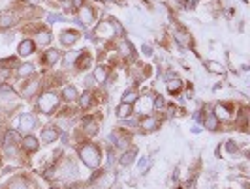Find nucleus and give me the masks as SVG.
Instances as JSON below:
<instances>
[{
    "label": "nucleus",
    "mask_w": 250,
    "mask_h": 189,
    "mask_svg": "<svg viewBox=\"0 0 250 189\" xmlns=\"http://www.w3.org/2000/svg\"><path fill=\"white\" fill-rule=\"evenodd\" d=\"M136 155H138V148L130 146V148H126L125 152H121L117 155V165L123 167V169H128V167H132V165L136 163Z\"/></svg>",
    "instance_id": "nucleus-24"
},
{
    "label": "nucleus",
    "mask_w": 250,
    "mask_h": 189,
    "mask_svg": "<svg viewBox=\"0 0 250 189\" xmlns=\"http://www.w3.org/2000/svg\"><path fill=\"white\" fill-rule=\"evenodd\" d=\"M34 43L36 47H49L51 41H53V34L47 26H34Z\"/></svg>",
    "instance_id": "nucleus-19"
},
{
    "label": "nucleus",
    "mask_w": 250,
    "mask_h": 189,
    "mask_svg": "<svg viewBox=\"0 0 250 189\" xmlns=\"http://www.w3.org/2000/svg\"><path fill=\"white\" fill-rule=\"evenodd\" d=\"M13 75L17 77V79H21V81H25V79H30V77L38 75V68L36 64L32 62H19L15 68H13Z\"/></svg>",
    "instance_id": "nucleus-18"
},
{
    "label": "nucleus",
    "mask_w": 250,
    "mask_h": 189,
    "mask_svg": "<svg viewBox=\"0 0 250 189\" xmlns=\"http://www.w3.org/2000/svg\"><path fill=\"white\" fill-rule=\"evenodd\" d=\"M224 150L228 152L229 155H239L241 148H239V142L235 139H228L224 142Z\"/></svg>",
    "instance_id": "nucleus-38"
},
{
    "label": "nucleus",
    "mask_w": 250,
    "mask_h": 189,
    "mask_svg": "<svg viewBox=\"0 0 250 189\" xmlns=\"http://www.w3.org/2000/svg\"><path fill=\"white\" fill-rule=\"evenodd\" d=\"M139 94H141V92L138 90V86H136V85H132L130 88H126L125 92H123V96H121V101H123V103H128V105H134V103L138 101Z\"/></svg>",
    "instance_id": "nucleus-31"
},
{
    "label": "nucleus",
    "mask_w": 250,
    "mask_h": 189,
    "mask_svg": "<svg viewBox=\"0 0 250 189\" xmlns=\"http://www.w3.org/2000/svg\"><path fill=\"white\" fill-rule=\"evenodd\" d=\"M183 2H185V6H187V8H194V6L198 4V0H183Z\"/></svg>",
    "instance_id": "nucleus-46"
},
{
    "label": "nucleus",
    "mask_w": 250,
    "mask_h": 189,
    "mask_svg": "<svg viewBox=\"0 0 250 189\" xmlns=\"http://www.w3.org/2000/svg\"><path fill=\"white\" fill-rule=\"evenodd\" d=\"M0 154H2V157H6V159H21V155H25L19 144H2Z\"/></svg>",
    "instance_id": "nucleus-28"
},
{
    "label": "nucleus",
    "mask_w": 250,
    "mask_h": 189,
    "mask_svg": "<svg viewBox=\"0 0 250 189\" xmlns=\"http://www.w3.org/2000/svg\"><path fill=\"white\" fill-rule=\"evenodd\" d=\"M183 90H185V81L181 79V77H173V79H169V81H166V92L169 94V96H181L183 94Z\"/></svg>",
    "instance_id": "nucleus-27"
},
{
    "label": "nucleus",
    "mask_w": 250,
    "mask_h": 189,
    "mask_svg": "<svg viewBox=\"0 0 250 189\" xmlns=\"http://www.w3.org/2000/svg\"><path fill=\"white\" fill-rule=\"evenodd\" d=\"M228 189H233V188H228Z\"/></svg>",
    "instance_id": "nucleus-52"
},
{
    "label": "nucleus",
    "mask_w": 250,
    "mask_h": 189,
    "mask_svg": "<svg viewBox=\"0 0 250 189\" xmlns=\"http://www.w3.org/2000/svg\"><path fill=\"white\" fill-rule=\"evenodd\" d=\"M23 139V135L15 129V127H6L4 131H2V140H4V144H19Z\"/></svg>",
    "instance_id": "nucleus-29"
},
{
    "label": "nucleus",
    "mask_w": 250,
    "mask_h": 189,
    "mask_svg": "<svg viewBox=\"0 0 250 189\" xmlns=\"http://www.w3.org/2000/svg\"><path fill=\"white\" fill-rule=\"evenodd\" d=\"M38 127V113L34 111H23L17 118V131L21 135H26V133H34V129Z\"/></svg>",
    "instance_id": "nucleus-4"
},
{
    "label": "nucleus",
    "mask_w": 250,
    "mask_h": 189,
    "mask_svg": "<svg viewBox=\"0 0 250 189\" xmlns=\"http://www.w3.org/2000/svg\"><path fill=\"white\" fill-rule=\"evenodd\" d=\"M81 51H83V49H72V51H66V52H62L64 66H66V68H74V64L77 62V58H79Z\"/></svg>",
    "instance_id": "nucleus-33"
},
{
    "label": "nucleus",
    "mask_w": 250,
    "mask_h": 189,
    "mask_svg": "<svg viewBox=\"0 0 250 189\" xmlns=\"http://www.w3.org/2000/svg\"><path fill=\"white\" fill-rule=\"evenodd\" d=\"M21 23V13L17 10H8L0 13V30H10Z\"/></svg>",
    "instance_id": "nucleus-16"
},
{
    "label": "nucleus",
    "mask_w": 250,
    "mask_h": 189,
    "mask_svg": "<svg viewBox=\"0 0 250 189\" xmlns=\"http://www.w3.org/2000/svg\"><path fill=\"white\" fill-rule=\"evenodd\" d=\"M192 133H201V127H192Z\"/></svg>",
    "instance_id": "nucleus-48"
},
{
    "label": "nucleus",
    "mask_w": 250,
    "mask_h": 189,
    "mask_svg": "<svg viewBox=\"0 0 250 189\" xmlns=\"http://www.w3.org/2000/svg\"><path fill=\"white\" fill-rule=\"evenodd\" d=\"M59 94H61V101L66 105H74L79 98V90L75 88V85H64L62 88L59 90Z\"/></svg>",
    "instance_id": "nucleus-25"
},
{
    "label": "nucleus",
    "mask_w": 250,
    "mask_h": 189,
    "mask_svg": "<svg viewBox=\"0 0 250 189\" xmlns=\"http://www.w3.org/2000/svg\"><path fill=\"white\" fill-rule=\"evenodd\" d=\"M21 2H25V4L28 6V8H38L42 0H21Z\"/></svg>",
    "instance_id": "nucleus-45"
},
{
    "label": "nucleus",
    "mask_w": 250,
    "mask_h": 189,
    "mask_svg": "<svg viewBox=\"0 0 250 189\" xmlns=\"http://www.w3.org/2000/svg\"><path fill=\"white\" fill-rule=\"evenodd\" d=\"M235 103L231 101H220V103H214L211 107V111L214 113V116L220 120V124L224 122H231L233 120V114H235Z\"/></svg>",
    "instance_id": "nucleus-6"
},
{
    "label": "nucleus",
    "mask_w": 250,
    "mask_h": 189,
    "mask_svg": "<svg viewBox=\"0 0 250 189\" xmlns=\"http://www.w3.org/2000/svg\"><path fill=\"white\" fill-rule=\"evenodd\" d=\"M166 105H167V101H166V98H164L162 94H154L152 96V113L162 114Z\"/></svg>",
    "instance_id": "nucleus-36"
},
{
    "label": "nucleus",
    "mask_w": 250,
    "mask_h": 189,
    "mask_svg": "<svg viewBox=\"0 0 250 189\" xmlns=\"http://www.w3.org/2000/svg\"><path fill=\"white\" fill-rule=\"evenodd\" d=\"M141 54L147 56V58H150V56L154 54V51H152V47H150L149 43H143V45H141Z\"/></svg>",
    "instance_id": "nucleus-44"
},
{
    "label": "nucleus",
    "mask_w": 250,
    "mask_h": 189,
    "mask_svg": "<svg viewBox=\"0 0 250 189\" xmlns=\"http://www.w3.org/2000/svg\"><path fill=\"white\" fill-rule=\"evenodd\" d=\"M160 126H162V118H160L156 113L139 116V122H138V131H139V133L149 135V133L158 131V129H160Z\"/></svg>",
    "instance_id": "nucleus-5"
},
{
    "label": "nucleus",
    "mask_w": 250,
    "mask_h": 189,
    "mask_svg": "<svg viewBox=\"0 0 250 189\" xmlns=\"http://www.w3.org/2000/svg\"><path fill=\"white\" fill-rule=\"evenodd\" d=\"M13 75V69L12 68H2L0 66V85H4V83H8Z\"/></svg>",
    "instance_id": "nucleus-41"
},
{
    "label": "nucleus",
    "mask_w": 250,
    "mask_h": 189,
    "mask_svg": "<svg viewBox=\"0 0 250 189\" xmlns=\"http://www.w3.org/2000/svg\"><path fill=\"white\" fill-rule=\"evenodd\" d=\"M2 189H36V188H34V184L25 174H15V176L10 178L6 182V186Z\"/></svg>",
    "instance_id": "nucleus-23"
},
{
    "label": "nucleus",
    "mask_w": 250,
    "mask_h": 189,
    "mask_svg": "<svg viewBox=\"0 0 250 189\" xmlns=\"http://www.w3.org/2000/svg\"><path fill=\"white\" fill-rule=\"evenodd\" d=\"M117 189H121V188H117Z\"/></svg>",
    "instance_id": "nucleus-53"
},
{
    "label": "nucleus",
    "mask_w": 250,
    "mask_h": 189,
    "mask_svg": "<svg viewBox=\"0 0 250 189\" xmlns=\"http://www.w3.org/2000/svg\"><path fill=\"white\" fill-rule=\"evenodd\" d=\"M102 174H104V169H102V167H98V169H92V174H90V176H88V180H87L88 188H90V186H92V184H94V182H96Z\"/></svg>",
    "instance_id": "nucleus-42"
},
{
    "label": "nucleus",
    "mask_w": 250,
    "mask_h": 189,
    "mask_svg": "<svg viewBox=\"0 0 250 189\" xmlns=\"http://www.w3.org/2000/svg\"><path fill=\"white\" fill-rule=\"evenodd\" d=\"M220 152H222V148H220V146H216V150H214V155H216V157H220Z\"/></svg>",
    "instance_id": "nucleus-47"
},
{
    "label": "nucleus",
    "mask_w": 250,
    "mask_h": 189,
    "mask_svg": "<svg viewBox=\"0 0 250 189\" xmlns=\"http://www.w3.org/2000/svg\"><path fill=\"white\" fill-rule=\"evenodd\" d=\"M2 144H4V140H2V133H0V148H2Z\"/></svg>",
    "instance_id": "nucleus-49"
},
{
    "label": "nucleus",
    "mask_w": 250,
    "mask_h": 189,
    "mask_svg": "<svg viewBox=\"0 0 250 189\" xmlns=\"http://www.w3.org/2000/svg\"><path fill=\"white\" fill-rule=\"evenodd\" d=\"M149 169H150V157L143 155V157L139 159V163H138L139 174H147V172H149Z\"/></svg>",
    "instance_id": "nucleus-39"
},
{
    "label": "nucleus",
    "mask_w": 250,
    "mask_h": 189,
    "mask_svg": "<svg viewBox=\"0 0 250 189\" xmlns=\"http://www.w3.org/2000/svg\"><path fill=\"white\" fill-rule=\"evenodd\" d=\"M0 167H2V154H0Z\"/></svg>",
    "instance_id": "nucleus-50"
},
{
    "label": "nucleus",
    "mask_w": 250,
    "mask_h": 189,
    "mask_svg": "<svg viewBox=\"0 0 250 189\" xmlns=\"http://www.w3.org/2000/svg\"><path fill=\"white\" fill-rule=\"evenodd\" d=\"M96 101H98V94H96V88H85L81 94H79V98H77V107H79V111H83V113H87L90 111L94 105H96Z\"/></svg>",
    "instance_id": "nucleus-10"
},
{
    "label": "nucleus",
    "mask_w": 250,
    "mask_h": 189,
    "mask_svg": "<svg viewBox=\"0 0 250 189\" xmlns=\"http://www.w3.org/2000/svg\"><path fill=\"white\" fill-rule=\"evenodd\" d=\"M43 88H45V83H43L42 77L34 75L30 77V79H25V83L21 86V92H19V98H23V100H34Z\"/></svg>",
    "instance_id": "nucleus-3"
},
{
    "label": "nucleus",
    "mask_w": 250,
    "mask_h": 189,
    "mask_svg": "<svg viewBox=\"0 0 250 189\" xmlns=\"http://www.w3.org/2000/svg\"><path fill=\"white\" fill-rule=\"evenodd\" d=\"M169 34H171V38H173V41H175L179 47H192V43H194L192 36L188 34L183 26L173 25L171 26V30H169Z\"/></svg>",
    "instance_id": "nucleus-14"
},
{
    "label": "nucleus",
    "mask_w": 250,
    "mask_h": 189,
    "mask_svg": "<svg viewBox=\"0 0 250 189\" xmlns=\"http://www.w3.org/2000/svg\"><path fill=\"white\" fill-rule=\"evenodd\" d=\"M115 52L123 58V60H128V62H136V58H138V54H136V47H134V43L130 41L128 38H119L115 41Z\"/></svg>",
    "instance_id": "nucleus-7"
},
{
    "label": "nucleus",
    "mask_w": 250,
    "mask_h": 189,
    "mask_svg": "<svg viewBox=\"0 0 250 189\" xmlns=\"http://www.w3.org/2000/svg\"><path fill=\"white\" fill-rule=\"evenodd\" d=\"M201 126H203V129H207V131H211V133H216V131H220L222 124H220V120L214 116L213 111L209 109V111L205 113V116H203V120H201Z\"/></svg>",
    "instance_id": "nucleus-26"
},
{
    "label": "nucleus",
    "mask_w": 250,
    "mask_h": 189,
    "mask_svg": "<svg viewBox=\"0 0 250 189\" xmlns=\"http://www.w3.org/2000/svg\"><path fill=\"white\" fill-rule=\"evenodd\" d=\"M205 69L209 71V73H213V75H224L226 71H228V68H226L222 62H216V60H205Z\"/></svg>",
    "instance_id": "nucleus-32"
},
{
    "label": "nucleus",
    "mask_w": 250,
    "mask_h": 189,
    "mask_svg": "<svg viewBox=\"0 0 250 189\" xmlns=\"http://www.w3.org/2000/svg\"><path fill=\"white\" fill-rule=\"evenodd\" d=\"M88 189H92V188H88Z\"/></svg>",
    "instance_id": "nucleus-54"
},
{
    "label": "nucleus",
    "mask_w": 250,
    "mask_h": 189,
    "mask_svg": "<svg viewBox=\"0 0 250 189\" xmlns=\"http://www.w3.org/2000/svg\"><path fill=\"white\" fill-rule=\"evenodd\" d=\"M75 152H77V157L79 161L88 167V169H98L102 167V161H104V148L98 142H92V140H83L75 146Z\"/></svg>",
    "instance_id": "nucleus-2"
},
{
    "label": "nucleus",
    "mask_w": 250,
    "mask_h": 189,
    "mask_svg": "<svg viewBox=\"0 0 250 189\" xmlns=\"http://www.w3.org/2000/svg\"><path fill=\"white\" fill-rule=\"evenodd\" d=\"M19 94H17V90L10 86V83H4V85H0V100L4 101H10V100H15Z\"/></svg>",
    "instance_id": "nucleus-34"
},
{
    "label": "nucleus",
    "mask_w": 250,
    "mask_h": 189,
    "mask_svg": "<svg viewBox=\"0 0 250 189\" xmlns=\"http://www.w3.org/2000/svg\"><path fill=\"white\" fill-rule=\"evenodd\" d=\"M92 81H94V85L98 86V88H104L105 85H109L111 83V68H109V64H96L94 68H92Z\"/></svg>",
    "instance_id": "nucleus-8"
},
{
    "label": "nucleus",
    "mask_w": 250,
    "mask_h": 189,
    "mask_svg": "<svg viewBox=\"0 0 250 189\" xmlns=\"http://www.w3.org/2000/svg\"><path fill=\"white\" fill-rule=\"evenodd\" d=\"M109 21V25H111L113 28V34H115V39H119V38H126V28L123 25H121V21L119 19H107Z\"/></svg>",
    "instance_id": "nucleus-37"
},
{
    "label": "nucleus",
    "mask_w": 250,
    "mask_h": 189,
    "mask_svg": "<svg viewBox=\"0 0 250 189\" xmlns=\"http://www.w3.org/2000/svg\"><path fill=\"white\" fill-rule=\"evenodd\" d=\"M61 137V131H59V127L55 126V124H47V126L42 127V131H40V144L42 146H49L53 142H57Z\"/></svg>",
    "instance_id": "nucleus-12"
},
{
    "label": "nucleus",
    "mask_w": 250,
    "mask_h": 189,
    "mask_svg": "<svg viewBox=\"0 0 250 189\" xmlns=\"http://www.w3.org/2000/svg\"><path fill=\"white\" fill-rule=\"evenodd\" d=\"M70 2V8H68V12H77L79 8H83L85 4H87V0H68Z\"/></svg>",
    "instance_id": "nucleus-43"
},
{
    "label": "nucleus",
    "mask_w": 250,
    "mask_h": 189,
    "mask_svg": "<svg viewBox=\"0 0 250 189\" xmlns=\"http://www.w3.org/2000/svg\"><path fill=\"white\" fill-rule=\"evenodd\" d=\"M61 94L57 88H43L36 98H34V107H36L38 114H43V116H51V114H57L61 111Z\"/></svg>",
    "instance_id": "nucleus-1"
},
{
    "label": "nucleus",
    "mask_w": 250,
    "mask_h": 189,
    "mask_svg": "<svg viewBox=\"0 0 250 189\" xmlns=\"http://www.w3.org/2000/svg\"><path fill=\"white\" fill-rule=\"evenodd\" d=\"M138 122H139V116L138 114H130L128 118H123V120H119V124H121V129H125L128 133H132V131H138Z\"/></svg>",
    "instance_id": "nucleus-30"
},
{
    "label": "nucleus",
    "mask_w": 250,
    "mask_h": 189,
    "mask_svg": "<svg viewBox=\"0 0 250 189\" xmlns=\"http://www.w3.org/2000/svg\"><path fill=\"white\" fill-rule=\"evenodd\" d=\"M152 96H154V92L139 94L138 101L132 105V107H134V114H138V116H145V114L152 113Z\"/></svg>",
    "instance_id": "nucleus-11"
},
{
    "label": "nucleus",
    "mask_w": 250,
    "mask_h": 189,
    "mask_svg": "<svg viewBox=\"0 0 250 189\" xmlns=\"http://www.w3.org/2000/svg\"><path fill=\"white\" fill-rule=\"evenodd\" d=\"M61 2H68V0H61Z\"/></svg>",
    "instance_id": "nucleus-51"
},
{
    "label": "nucleus",
    "mask_w": 250,
    "mask_h": 189,
    "mask_svg": "<svg viewBox=\"0 0 250 189\" xmlns=\"http://www.w3.org/2000/svg\"><path fill=\"white\" fill-rule=\"evenodd\" d=\"M75 21H77V25L85 26V28L94 26V23H96V8L90 6L87 2L83 8H79V10L75 12Z\"/></svg>",
    "instance_id": "nucleus-9"
},
{
    "label": "nucleus",
    "mask_w": 250,
    "mask_h": 189,
    "mask_svg": "<svg viewBox=\"0 0 250 189\" xmlns=\"http://www.w3.org/2000/svg\"><path fill=\"white\" fill-rule=\"evenodd\" d=\"M117 171H113V169H104V174H102L90 188L92 189H111L115 186V182H117Z\"/></svg>",
    "instance_id": "nucleus-15"
},
{
    "label": "nucleus",
    "mask_w": 250,
    "mask_h": 189,
    "mask_svg": "<svg viewBox=\"0 0 250 189\" xmlns=\"http://www.w3.org/2000/svg\"><path fill=\"white\" fill-rule=\"evenodd\" d=\"M40 62L43 64L45 68H55L57 64L62 62V51L57 47H49L40 54Z\"/></svg>",
    "instance_id": "nucleus-13"
},
{
    "label": "nucleus",
    "mask_w": 250,
    "mask_h": 189,
    "mask_svg": "<svg viewBox=\"0 0 250 189\" xmlns=\"http://www.w3.org/2000/svg\"><path fill=\"white\" fill-rule=\"evenodd\" d=\"M36 51H38V47L32 38L21 39L19 45H17V58H30V56L36 54Z\"/></svg>",
    "instance_id": "nucleus-21"
},
{
    "label": "nucleus",
    "mask_w": 250,
    "mask_h": 189,
    "mask_svg": "<svg viewBox=\"0 0 250 189\" xmlns=\"http://www.w3.org/2000/svg\"><path fill=\"white\" fill-rule=\"evenodd\" d=\"M130 114H134V107L132 105H128V103H119L117 107H115V116L119 118V120H123V118H128Z\"/></svg>",
    "instance_id": "nucleus-35"
},
{
    "label": "nucleus",
    "mask_w": 250,
    "mask_h": 189,
    "mask_svg": "<svg viewBox=\"0 0 250 189\" xmlns=\"http://www.w3.org/2000/svg\"><path fill=\"white\" fill-rule=\"evenodd\" d=\"M83 38V34L77 30V28H66V30H62L61 34H59V41H61V45L62 47H74L75 43L79 41V39Z\"/></svg>",
    "instance_id": "nucleus-17"
},
{
    "label": "nucleus",
    "mask_w": 250,
    "mask_h": 189,
    "mask_svg": "<svg viewBox=\"0 0 250 189\" xmlns=\"http://www.w3.org/2000/svg\"><path fill=\"white\" fill-rule=\"evenodd\" d=\"M92 66H94V56H92L90 51L83 47L81 54H79V58H77V62L74 64V69L77 71V73H83V71H88Z\"/></svg>",
    "instance_id": "nucleus-20"
},
{
    "label": "nucleus",
    "mask_w": 250,
    "mask_h": 189,
    "mask_svg": "<svg viewBox=\"0 0 250 189\" xmlns=\"http://www.w3.org/2000/svg\"><path fill=\"white\" fill-rule=\"evenodd\" d=\"M64 21H68V19H66V15H62V13H55V12L47 13V23H49V25L64 23Z\"/></svg>",
    "instance_id": "nucleus-40"
},
{
    "label": "nucleus",
    "mask_w": 250,
    "mask_h": 189,
    "mask_svg": "<svg viewBox=\"0 0 250 189\" xmlns=\"http://www.w3.org/2000/svg\"><path fill=\"white\" fill-rule=\"evenodd\" d=\"M19 146H21L23 154H36L42 144H40V139H38L34 133H26V135H23Z\"/></svg>",
    "instance_id": "nucleus-22"
}]
</instances>
